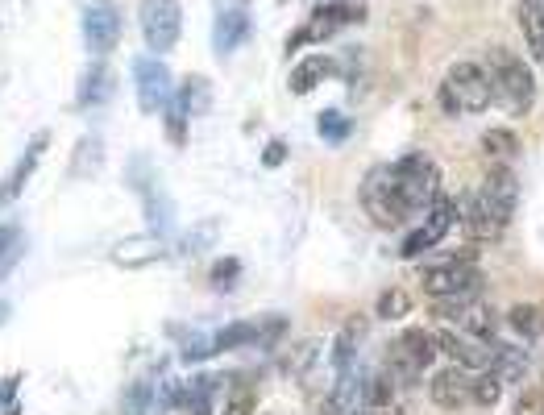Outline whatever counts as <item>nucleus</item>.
I'll use <instances>...</instances> for the list:
<instances>
[{
    "label": "nucleus",
    "mask_w": 544,
    "mask_h": 415,
    "mask_svg": "<svg viewBox=\"0 0 544 415\" xmlns=\"http://www.w3.org/2000/svg\"><path fill=\"white\" fill-rule=\"evenodd\" d=\"M162 121H167V142L171 146H187V108L175 100V92H171V100H167V108H162Z\"/></svg>",
    "instance_id": "obj_27"
},
{
    "label": "nucleus",
    "mask_w": 544,
    "mask_h": 415,
    "mask_svg": "<svg viewBox=\"0 0 544 415\" xmlns=\"http://www.w3.org/2000/svg\"><path fill=\"white\" fill-rule=\"evenodd\" d=\"M366 328H370V316H349V320L341 324L337 341H333V366H337V374L358 362V353H362V345H366Z\"/></svg>",
    "instance_id": "obj_19"
},
{
    "label": "nucleus",
    "mask_w": 544,
    "mask_h": 415,
    "mask_svg": "<svg viewBox=\"0 0 544 415\" xmlns=\"http://www.w3.org/2000/svg\"><path fill=\"white\" fill-rule=\"evenodd\" d=\"M46 150H50V133L42 129V133H34V142L21 150V158H17L13 171L0 179V212H5L13 200H21V191H25V183L34 179V171H38V162H42Z\"/></svg>",
    "instance_id": "obj_13"
},
{
    "label": "nucleus",
    "mask_w": 544,
    "mask_h": 415,
    "mask_svg": "<svg viewBox=\"0 0 544 415\" xmlns=\"http://www.w3.org/2000/svg\"><path fill=\"white\" fill-rule=\"evenodd\" d=\"M9 415H21V411H17V407H9Z\"/></svg>",
    "instance_id": "obj_39"
},
{
    "label": "nucleus",
    "mask_w": 544,
    "mask_h": 415,
    "mask_svg": "<svg viewBox=\"0 0 544 415\" xmlns=\"http://www.w3.org/2000/svg\"><path fill=\"white\" fill-rule=\"evenodd\" d=\"M478 249H457V254H445L437 262H428L420 274V287L432 299H445V295H470L478 283Z\"/></svg>",
    "instance_id": "obj_5"
},
{
    "label": "nucleus",
    "mask_w": 544,
    "mask_h": 415,
    "mask_svg": "<svg viewBox=\"0 0 544 415\" xmlns=\"http://www.w3.org/2000/svg\"><path fill=\"white\" fill-rule=\"evenodd\" d=\"M428 395H432V403H437L441 411H461V407H470V403H474V399H470V395H474V374L461 370V366H445V370L432 374Z\"/></svg>",
    "instance_id": "obj_14"
},
{
    "label": "nucleus",
    "mask_w": 544,
    "mask_h": 415,
    "mask_svg": "<svg viewBox=\"0 0 544 415\" xmlns=\"http://www.w3.org/2000/svg\"><path fill=\"white\" fill-rule=\"evenodd\" d=\"M100 166V137H84V142H79L75 150H71V175H92Z\"/></svg>",
    "instance_id": "obj_28"
},
{
    "label": "nucleus",
    "mask_w": 544,
    "mask_h": 415,
    "mask_svg": "<svg viewBox=\"0 0 544 415\" xmlns=\"http://www.w3.org/2000/svg\"><path fill=\"white\" fill-rule=\"evenodd\" d=\"M374 312H378V320H403L407 312H412V295H407L403 287H387Z\"/></svg>",
    "instance_id": "obj_29"
},
{
    "label": "nucleus",
    "mask_w": 544,
    "mask_h": 415,
    "mask_svg": "<svg viewBox=\"0 0 544 415\" xmlns=\"http://www.w3.org/2000/svg\"><path fill=\"white\" fill-rule=\"evenodd\" d=\"M254 411H258V395L250 391V386H246V391H233V395H229L225 415H254Z\"/></svg>",
    "instance_id": "obj_32"
},
{
    "label": "nucleus",
    "mask_w": 544,
    "mask_h": 415,
    "mask_svg": "<svg viewBox=\"0 0 544 415\" xmlns=\"http://www.w3.org/2000/svg\"><path fill=\"white\" fill-rule=\"evenodd\" d=\"M237 279H241V258H221V262L208 270V283H212L216 291H229Z\"/></svg>",
    "instance_id": "obj_31"
},
{
    "label": "nucleus",
    "mask_w": 544,
    "mask_h": 415,
    "mask_svg": "<svg viewBox=\"0 0 544 415\" xmlns=\"http://www.w3.org/2000/svg\"><path fill=\"white\" fill-rule=\"evenodd\" d=\"M133 88H138V108L150 117V113H162V108H167L175 83H171V71L158 54H138V59H133Z\"/></svg>",
    "instance_id": "obj_10"
},
{
    "label": "nucleus",
    "mask_w": 544,
    "mask_h": 415,
    "mask_svg": "<svg viewBox=\"0 0 544 415\" xmlns=\"http://www.w3.org/2000/svg\"><path fill=\"white\" fill-rule=\"evenodd\" d=\"M250 38V9L246 5H233L216 17V30H212V46L216 54H233L241 42Z\"/></svg>",
    "instance_id": "obj_18"
},
{
    "label": "nucleus",
    "mask_w": 544,
    "mask_h": 415,
    "mask_svg": "<svg viewBox=\"0 0 544 415\" xmlns=\"http://www.w3.org/2000/svg\"><path fill=\"white\" fill-rule=\"evenodd\" d=\"M283 162H287V142H266L262 166H270V171H275V166H283Z\"/></svg>",
    "instance_id": "obj_34"
},
{
    "label": "nucleus",
    "mask_w": 544,
    "mask_h": 415,
    "mask_svg": "<svg viewBox=\"0 0 544 415\" xmlns=\"http://www.w3.org/2000/svg\"><path fill=\"white\" fill-rule=\"evenodd\" d=\"M528 353L524 349H515V345H495V362H491V370L503 378V386L507 382H524V374H528Z\"/></svg>",
    "instance_id": "obj_23"
},
{
    "label": "nucleus",
    "mask_w": 544,
    "mask_h": 415,
    "mask_svg": "<svg viewBox=\"0 0 544 415\" xmlns=\"http://www.w3.org/2000/svg\"><path fill=\"white\" fill-rule=\"evenodd\" d=\"M515 17H520V34H524L532 63L544 67V0H520Z\"/></svg>",
    "instance_id": "obj_20"
},
{
    "label": "nucleus",
    "mask_w": 544,
    "mask_h": 415,
    "mask_svg": "<svg viewBox=\"0 0 544 415\" xmlns=\"http://www.w3.org/2000/svg\"><path fill=\"white\" fill-rule=\"evenodd\" d=\"M362 415H403V411L399 407H366Z\"/></svg>",
    "instance_id": "obj_37"
},
{
    "label": "nucleus",
    "mask_w": 544,
    "mask_h": 415,
    "mask_svg": "<svg viewBox=\"0 0 544 415\" xmlns=\"http://www.w3.org/2000/svg\"><path fill=\"white\" fill-rule=\"evenodd\" d=\"M25 254V229L21 225H0V279L21 262Z\"/></svg>",
    "instance_id": "obj_25"
},
{
    "label": "nucleus",
    "mask_w": 544,
    "mask_h": 415,
    "mask_svg": "<svg viewBox=\"0 0 544 415\" xmlns=\"http://www.w3.org/2000/svg\"><path fill=\"white\" fill-rule=\"evenodd\" d=\"M515 415H544V391H520V399H515Z\"/></svg>",
    "instance_id": "obj_33"
},
{
    "label": "nucleus",
    "mask_w": 544,
    "mask_h": 415,
    "mask_svg": "<svg viewBox=\"0 0 544 415\" xmlns=\"http://www.w3.org/2000/svg\"><path fill=\"white\" fill-rule=\"evenodd\" d=\"M13 316V308H9V299H0V324H5Z\"/></svg>",
    "instance_id": "obj_38"
},
{
    "label": "nucleus",
    "mask_w": 544,
    "mask_h": 415,
    "mask_svg": "<svg viewBox=\"0 0 544 415\" xmlns=\"http://www.w3.org/2000/svg\"><path fill=\"white\" fill-rule=\"evenodd\" d=\"M171 254V245L162 233H138V237H125L113 245V262L125 266V270H142V266H154Z\"/></svg>",
    "instance_id": "obj_16"
},
{
    "label": "nucleus",
    "mask_w": 544,
    "mask_h": 415,
    "mask_svg": "<svg viewBox=\"0 0 544 415\" xmlns=\"http://www.w3.org/2000/svg\"><path fill=\"white\" fill-rule=\"evenodd\" d=\"M453 229H457V200H449L445 191H441L437 204H432V208L424 212L420 225L403 237L399 254H403V258H420V254H428V249H437Z\"/></svg>",
    "instance_id": "obj_7"
},
{
    "label": "nucleus",
    "mask_w": 544,
    "mask_h": 415,
    "mask_svg": "<svg viewBox=\"0 0 544 415\" xmlns=\"http://www.w3.org/2000/svg\"><path fill=\"white\" fill-rule=\"evenodd\" d=\"M358 17H362V0H320V5L312 9V17L304 21L308 42H329Z\"/></svg>",
    "instance_id": "obj_12"
},
{
    "label": "nucleus",
    "mask_w": 544,
    "mask_h": 415,
    "mask_svg": "<svg viewBox=\"0 0 544 415\" xmlns=\"http://www.w3.org/2000/svg\"><path fill=\"white\" fill-rule=\"evenodd\" d=\"M507 324L520 332L524 341H536L540 332H544V312L536 308V303H515V308L507 312Z\"/></svg>",
    "instance_id": "obj_24"
},
{
    "label": "nucleus",
    "mask_w": 544,
    "mask_h": 415,
    "mask_svg": "<svg viewBox=\"0 0 544 415\" xmlns=\"http://www.w3.org/2000/svg\"><path fill=\"white\" fill-rule=\"evenodd\" d=\"M391 191H395V204H399L403 220L424 216L441 196V166L420 150L403 154L399 162H391Z\"/></svg>",
    "instance_id": "obj_2"
},
{
    "label": "nucleus",
    "mask_w": 544,
    "mask_h": 415,
    "mask_svg": "<svg viewBox=\"0 0 544 415\" xmlns=\"http://www.w3.org/2000/svg\"><path fill=\"white\" fill-rule=\"evenodd\" d=\"M316 129H320V137H324L329 146H341V142H349L353 121L341 113V108H324V113L316 117Z\"/></svg>",
    "instance_id": "obj_26"
},
{
    "label": "nucleus",
    "mask_w": 544,
    "mask_h": 415,
    "mask_svg": "<svg viewBox=\"0 0 544 415\" xmlns=\"http://www.w3.org/2000/svg\"><path fill=\"white\" fill-rule=\"evenodd\" d=\"M432 341H437V353H445L453 366L470 370V374L491 370V362H495V345L486 341V337H474V332H461V328H437V332H432Z\"/></svg>",
    "instance_id": "obj_9"
},
{
    "label": "nucleus",
    "mask_w": 544,
    "mask_h": 415,
    "mask_svg": "<svg viewBox=\"0 0 544 415\" xmlns=\"http://www.w3.org/2000/svg\"><path fill=\"white\" fill-rule=\"evenodd\" d=\"M333 75H341V63H337V59H324V54H312V59H299V63L291 67L287 88H291L295 96H308V92H316L320 83L333 79Z\"/></svg>",
    "instance_id": "obj_17"
},
{
    "label": "nucleus",
    "mask_w": 544,
    "mask_h": 415,
    "mask_svg": "<svg viewBox=\"0 0 544 415\" xmlns=\"http://www.w3.org/2000/svg\"><path fill=\"white\" fill-rule=\"evenodd\" d=\"M113 96H117V71L108 67L104 59L88 63V71L79 75V88H75V108L92 113V108H104Z\"/></svg>",
    "instance_id": "obj_15"
},
{
    "label": "nucleus",
    "mask_w": 544,
    "mask_h": 415,
    "mask_svg": "<svg viewBox=\"0 0 544 415\" xmlns=\"http://www.w3.org/2000/svg\"><path fill=\"white\" fill-rule=\"evenodd\" d=\"M491 104H499L507 117H528L536 104V79L532 67L511 50H491Z\"/></svg>",
    "instance_id": "obj_3"
},
{
    "label": "nucleus",
    "mask_w": 544,
    "mask_h": 415,
    "mask_svg": "<svg viewBox=\"0 0 544 415\" xmlns=\"http://www.w3.org/2000/svg\"><path fill=\"white\" fill-rule=\"evenodd\" d=\"M138 25H142V42L150 54H167L183 38V5L179 0H142L138 5Z\"/></svg>",
    "instance_id": "obj_6"
},
{
    "label": "nucleus",
    "mask_w": 544,
    "mask_h": 415,
    "mask_svg": "<svg viewBox=\"0 0 544 415\" xmlns=\"http://www.w3.org/2000/svg\"><path fill=\"white\" fill-rule=\"evenodd\" d=\"M515 200H520L515 171H511V166H491L486 179L457 200V225H466V233L474 241H495L511 225Z\"/></svg>",
    "instance_id": "obj_1"
},
{
    "label": "nucleus",
    "mask_w": 544,
    "mask_h": 415,
    "mask_svg": "<svg viewBox=\"0 0 544 415\" xmlns=\"http://www.w3.org/2000/svg\"><path fill=\"white\" fill-rule=\"evenodd\" d=\"M175 100L187 108V117H200V113H208V104H212V83H208L204 75H187V79L179 83Z\"/></svg>",
    "instance_id": "obj_22"
},
{
    "label": "nucleus",
    "mask_w": 544,
    "mask_h": 415,
    "mask_svg": "<svg viewBox=\"0 0 544 415\" xmlns=\"http://www.w3.org/2000/svg\"><path fill=\"white\" fill-rule=\"evenodd\" d=\"M437 104L449 117H478L491 108V75L482 63H453L437 88Z\"/></svg>",
    "instance_id": "obj_4"
},
{
    "label": "nucleus",
    "mask_w": 544,
    "mask_h": 415,
    "mask_svg": "<svg viewBox=\"0 0 544 415\" xmlns=\"http://www.w3.org/2000/svg\"><path fill=\"white\" fill-rule=\"evenodd\" d=\"M482 158L491 166H511L515 158H520V137H515L511 129H486L482 133Z\"/></svg>",
    "instance_id": "obj_21"
},
{
    "label": "nucleus",
    "mask_w": 544,
    "mask_h": 415,
    "mask_svg": "<svg viewBox=\"0 0 544 415\" xmlns=\"http://www.w3.org/2000/svg\"><path fill=\"white\" fill-rule=\"evenodd\" d=\"M179 415H208V403H183Z\"/></svg>",
    "instance_id": "obj_36"
},
{
    "label": "nucleus",
    "mask_w": 544,
    "mask_h": 415,
    "mask_svg": "<svg viewBox=\"0 0 544 415\" xmlns=\"http://www.w3.org/2000/svg\"><path fill=\"white\" fill-rule=\"evenodd\" d=\"M478 407H495L499 399H503V378L495 374V370H482V374H474V395H470Z\"/></svg>",
    "instance_id": "obj_30"
},
{
    "label": "nucleus",
    "mask_w": 544,
    "mask_h": 415,
    "mask_svg": "<svg viewBox=\"0 0 544 415\" xmlns=\"http://www.w3.org/2000/svg\"><path fill=\"white\" fill-rule=\"evenodd\" d=\"M121 42V9L113 0H92L84 9V46L104 59V54H113Z\"/></svg>",
    "instance_id": "obj_11"
},
{
    "label": "nucleus",
    "mask_w": 544,
    "mask_h": 415,
    "mask_svg": "<svg viewBox=\"0 0 544 415\" xmlns=\"http://www.w3.org/2000/svg\"><path fill=\"white\" fill-rule=\"evenodd\" d=\"M358 204H362V212L374 220L378 229H403L407 225L399 204H395V191H391V162L366 171V179L358 187Z\"/></svg>",
    "instance_id": "obj_8"
},
{
    "label": "nucleus",
    "mask_w": 544,
    "mask_h": 415,
    "mask_svg": "<svg viewBox=\"0 0 544 415\" xmlns=\"http://www.w3.org/2000/svg\"><path fill=\"white\" fill-rule=\"evenodd\" d=\"M17 386H21V374H13V378H9L5 386H0V403H5V407L13 403V395H17Z\"/></svg>",
    "instance_id": "obj_35"
}]
</instances>
